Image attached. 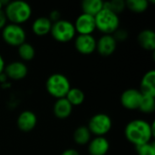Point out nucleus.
I'll use <instances>...</instances> for the list:
<instances>
[{
	"mask_svg": "<svg viewBox=\"0 0 155 155\" xmlns=\"http://www.w3.org/2000/svg\"><path fill=\"white\" fill-rule=\"evenodd\" d=\"M7 25V19L5 15L4 10L0 11V30H2L5 25Z\"/></svg>",
	"mask_w": 155,
	"mask_h": 155,
	"instance_id": "c85d7f7f",
	"label": "nucleus"
},
{
	"mask_svg": "<svg viewBox=\"0 0 155 155\" xmlns=\"http://www.w3.org/2000/svg\"><path fill=\"white\" fill-rule=\"evenodd\" d=\"M104 8L108 9L115 14H119L123 12L125 7V1L124 0H112V1H106L104 2Z\"/></svg>",
	"mask_w": 155,
	"mask_h": 155,
	"instance_id": "393cba45",
	"label": "nucleus"
},
{
	"mask_svg": "<svg viewBox=\"0 0 155 155\" xmlns=\"http://www.w3.org/2000/svg\"><path fill=\"white\" fill-rule=\"evenodd\" d=\"M154 135V124L143 119L130 121L124 128V136L135 147L152 141Z\"/></svg>",
	"mask_w": 155,
	"mask_h": 155,
	"instance_id": "f257e3e1",
	"label": "nucleus"
},
{
	"mask_svg": "<svg viewBox=\"0 0 155 155\" xmlns=\"http://www.w3.org/2000/svg\"><path fill=\"white\" fill-rule=\"evenodd\" d=\"M137 41L144 50L153 51L155 49V33L151 29L141 31L137 36Z\"/></svg>",
	"mask_w": 155,
	"mask_h": 155,
	"instance_id": "a211bd4d",
	"label": "nucleus"
},
{
	"mask_svg": "<svg viewBox=\"0 0 155 155\" xmlns=\"http://www.w3.org/2000/svg\"><path fill=\"white\" fill-rule=\"evenodd\" d=\"M135 148L137 155H155V144L152 142L136 146Z\"/></svg>",
	"mask_w": 155,
	"mask_h": 155,
	"instance_id": "a878e982",
	"label": "nucleus"
},
{
	"mask_svg": "<svg viewBox=\"0 0 155 155\" xmlns=\"http://www.w3.org/2000/svg\"><path fill=\"white\" fill-rule=\"evenodd\" d=\"M48 18L52 23H55V22L59 21L60 19H62L61 18V13L58 10H53V11H51Z\"/></svg>",
	"mask_w": 155,
	"mask_h": 155,
	"instance_id": "cd10ccee",
	"label": "nucleus"
},
{
	"mask_svg": "<svg viewBox=\"0 0 155 155\" xmlns=\"http://www.w3.org/2000/svg\"><path fill=\"white\" fill-rule=\"evenodd\" d=\"M17 53L19 57L21 58L22 62H29L35 58V47L27 42H25L21 45L17 47Z\"/></svg>",
	"mask_w": 155,
	"mask_h": 155,
	"instance_id": "4be33fe9",
	"label": "nucleus"
},
{
	"mask_svg": "<svg viewBox=\"0 0 155 155\" xmlns=\"http://www.w3.org/2000/svg\"><path fill=\"white\" fill-rule=\"evenodd\" d=\"M87 145L90 155H106L110 149V143L104 136H95Z\"/></svg>",
	"mask_w": 155,
	"mask_h": 155,
	"instance_id": "4468645a",
	"label": "nucleus"
},
{
	"mask_svg": "<svg viewBox=\"0 0 155 155\" xmlns=\"http://www.w3.org/2000/svg\"><path fill=\"white\" fill-rule=\"evenodd\" d=\"M74 141L78 145H86L92 139V134L87 126L77 127L73 134Z\"/></svg>",
	"mask_w": 155,
	"mask_h": 155,
	"instance_id": "aec40b11",
	"label": "nucleus"
},
{
	"mask_svg": "<svg viewBox=\"0 0 155 155\" xmlns=\"http://www.w3.org/2000/svg\"><path fill=\"white\" fill-rule=\"evenodd\" d=\"M4 73L8 79L14 81H19L24 79L28 74V68L26 64L22 61H13L5 64Z\"/></svg>",
	"mask_w": 155,
	"mask_h": 155,
	"instance_id": "9d476101",
	"label": "nucleus"
},
{
	"mask_svg": "<svg viewBox=\"0 0 155 155\" xmlns=\"http://www.w3.org/2000/svg\"><path fill=\"white\" fill-rule=\"evenodd\" d=\"M5 15L7 21L11 24H15L22 25L24 23L27 22L32 16V7L31 5L21 0L11 1L5 7Z\"/></svg>",
	"mask_w": 155,
	"mask_h": 155,
	"instance_id": "f03ea898",
	"label": "nucleus"
},
{
	"mask_svg": "<svg viewBox=\"0 0 155 155\" xmlns=\"http://www.w3.org/2000/svg\"><path fill=\"white\" fill-rule=\"evenodd\" d=\"M3 8H5V7H4V5H3V4H2V1L0 0V11L3 10Z\"/></svg>",
	"mask_w": 155,
	"mask_h": 155,
	"instance_id": "473e14b6",
	"label": "nucleus"
},
{
	"mask_svg": "<svg viewBox=\"0 0 155 155\" xmlns=\"http://www.w3.org/2000/svg\"><path fill=\"white\" fill-rule=\"evenodd\" d=\"M74 47L82 54H91L96 51V39L93 35H78L74 37Z\"/></svg>",
	"mask_w": 155,
	"mask_h": 155,
	"instance_id": "6e6552de",
	"label": "nucleus"
},
{
	"mask_svg": "<svg viewBox=\"0 0 155 155\" xmlns=\"http://www.w3.org/2000/svg\"><path fill=\"white\" fill-rule=\"evenodd\" d=\"M61 155H80V153H78L77 150L75 149H73V148H69V149H66L64 150Z\"/></svg>",
	"mask_w": 155,
	"mask_h": 155,
	"instance_id": "c756f323",
	"label": "nucleus"
},
{
	"mask_svg": "<svg viewBox=\"0 0 155 155\" xmlns=\"http://www.w3.org/2000/svg\"><path fill=\"white\" fill-rule=\"evenodd\" d=\"M7 79H8V78H7V76H6V75H5V74L3 72V73L0 74V82H1V83H5Z\"/></svg>",
	"mask_w": 155,
	"mask_h": 155,
	"instance_id": "2f4dec72",
	"label": "nucleus"
},
{
	"mask_svg": "<svg viewBox=\"0 0 155 155\" xmlns=\"http://www.w3.org/2000/svg\"><path fill=\"white\" fill-rule=\"evenodd\" d=\"M139 91L143 95L155 97V71L150 70L142 78Z\"/></svg>",
	"mask_w": 155,
	"mask_h": 155,
	"instance_id": "2eb2a0df",
	"label": "nucleus"
},
{
	"mask_svg": "<svg viewBox=\"0 0 155 155\" xmlns=\"http://www.w3.org/2000/svg\"><path fill=\"white\" fill-rule=\"evenodd\" d=\"M71 87L69 79L64 74L60 73L51 74L45 82L46 92L55 99L65 98Z\"/></svg>",
	"mask_w": 155,
	"mask_h": 155,
	"instance_id": "7ed1b4c3",
	"label": "nucleus"
},
{
	"mask_svg": "<svg viewBox=\"0 0 155 155\" xmlns=\"http://www.w3.org/2000/svg\"><path fill=\"white\" fill-rule=\"evenodd\" d=\"M112 127V118L104 113H99L93 115L90 118L87 125L91 134H94L95 136H104L111 131Z\"/></svg>",
	"mask_w": 155,
	"mask_h": 155,
	"instance_id": "0eeeda50",
	"label": "nucleus"
},
{
	"mask_svg": "<svg viewBox=\"0 0 155 155\" xmlns=\"http://www.w3.org/2000/svg\"><path fill=\"white\" fill-rule=\"evenodd\" d=\"M53 23L46 16H40L35 19L32 23L31 28L33 33L37 36H44L50 34Z\"/></svg>",
	"mask_w": 155,
	"mask_h": 155,
	"instance_id": "f3484780",
	"label": "nucleus"
},
{
	"mask_svg": "<svg viewBox=\"0 0 155 155\" xmlns=\"http://www.w3.org/2000/svg\"><path fill=\"white\" fill-rule=\"evenodd\" d=\"M81 8L84 14L95 16L103 8L104 1L102 0H84L81 4Z\"/></svg>",
	"mask_w": 155,
	"mask_h": 155,
	"instance_id": "6ab92c4d",
	"label": "nucleus"
},
{
	"mask_svg": "<svg viewBox=\"0 0 155 155\" xmlns=\"http://www.w3.org/2000/svg\"><path fill=\"white\" fill-rule=\"evenodd\" d=\"M74 25L75 32L78 33V35H92L96 29L94 16L84 13L77 16Z\"/></svg>",
	"mask_w": 155,
	"mask_h": 155,
	"instance_id": "9b49d317",
	"label": "nucleus"
},
{
	"mask_svg": "<svg viewBox=\"0 0 155 155\" xmlns=\"http://www.w3.org/2000/svg\"><path fill=\"white\" fill-rule=\"evenodd\" d=\"M117 42L113 35H103L96 41V51L102 56H109L114 53Z\"/></svg>",
	"mask_w": 155,
	"mask_h": 155,
	"instance_id": "ddd939ff",
	"label": "nucleus"
},
{
	"mask_svg": "<svg viewBox=\"0 0 155 155\" xmlns=\"http://www.w3.org/2000/svg\"><path fill=\"white\" fill-rule=\"evenodd\" d=\"M113 35H114V39L116 40V42H118V41H124V40H126L127 39V37H128V33H127V31L126 30H124V29H117L114 34H113Z\"/></svg>",
	"mask_w": 155,
	"mask_h": 155,
	"instance_id": "bb28decb",
	"label": "nucleus"
},
{
	"mask_svg": "<svg viewBox=\"0 0 155 155\" xmlns=\"http://www.w3.org/2000/svg\"><path fill=\"white\" fill-rule=\"evenodd\" d=\"M142 97L143 94L138 89L130 88L123 92L120 101L124 108L130 111H134L138 110Z\"/></svg>",
	"mask_w": 155,
	"mask_h": 155,
	"instance_id": "1a4fd4ad",
	"label": "nucleus"
},
{
	"mask_svg": "<svg viewBox=\"0 0 155 155\" xmlns=\"http://www.w3.org/2000/svg\"><path fill=\"white\" fill-rule=\"evenodd\" d=\"M1 35L4 42L14 47H18L26 40V33L23 26L15 24H7L2 29Z\"/></svg>",
	"mask_w": 155,
	"mask_h": 155,
	"instance_id": "423d86ee",
	"label": "nucleus"
},
{
	"mask_svg": "<svg viewBox=\"0 0 155 155\" xmlns=\"http://www.w3.org/2000/svg\"><path fill=\"white\" fill-rule=\"evenodd\" d=\"M5 60L3 58V56L0 54V74L4 72V69H5Z\"/></svg>",
	"mask_w": 155,
	"mask_h": 155,
	"instance_id": "7c9ffc66",
	"label": "nucleus"
},
{
	"mask_svg": "<svg viewBox=\"0 0 155 155\" xmlns=\"http://www.w3.org/2000/svg\"><path fill=\"white\" fill-rule=\"evenodd\" d=\"M50 34L55 41L59 43H67L74 39L76 32L74 23L69 20L60 19L59 21L53 23Z\"/></svg>",
	"mask_w": 155,
	"mask_h": 155,
	"instance_id": "39448f33",
	"label": "nucleus"
},
{
	"mask_svg": "<svg viewBox=\"0 0 155 155\" xmlns=\"http://www.w3.org/2000/svg\"><path fill=\"white\" fill-rule=\"evenodd\" d=\"M37 124L36 114L29 110L23 111L19 114L16 120L18 129L23 133H29L35 129Z\"/></svg>",
	"mask_w": 155,
	"mask_h": 155,
	"instance_id": "f8f14e48",
	"label": "nucleus"
},
{
	"mask_svg": "<svg viewBox=\"0 0 155 155\" xmlns=\"http://www.w3.org/2000/svg\"><path fill=\"white\" fill-rule=\"evenodd\" d=\"M53 112L56 118L64 120L71 115L73 112V106L66 100V98L56 99V101L54 104Z\"/></svg>",
	"mask_w": 155,
	"mask_h": 155,
	"instance_id": "dca6fc26",
	"label": "nucleus"
},
{
	"mask_svg": "<svg viewBox=\"0 0 155 155\" xmlns=\"http://www.w3.org/2000/svg\"><path fill=\"white\" fill-rule=\"evenodd\" d=\"M94 21L96 29L104 35H113L120 26L119 15L105 8L94 16Z\"/></svg>",
	"mask_w": 155,
	"mask_h": 155,
	"instance_id": "20e7f679",
	"label": "nucleus"
},
{
	"mask_svg": "<svg viewBox=\"0 0 155 155\" xmlns=\"http://www.w3.org/2000/svg\"><path fill=\"white\" fill-rule=\"evenodd\" d=\"M138 110L143 114H152L155 110V97L143 95Z\"/></svg>",
	"mask_w": 155,
	"mask_h": 155,
	"instance_id": "b1692460",
	"label": "nucleus"
},
{
	"mask_svg": "<svg viewBox=\"0 0 155 155\" xmlns=\"http://www.w3.org/2000/svg\"><path fill=\"white\" fill-rule=\"evenodd\" d=\"M65 98L72 104V106H79L84 102L85 94L83 90L77 87H71Z\"/></svg>",
	"mask_w": 155,
	"mask_h": 155,
	"instance_id": "412c9836",
	"label": "nucleus"
},
{
	"mask_svg": "<svg viewBox=\"0 0 155 155\" xmlns=\"http://www.w3.org/2000/svg\"><path fill=\"white\" fill-rule=\"evenodd\" d=\"M125 7L134 13H143L149 7V1L147 0H127L125 1Z\"/></svg>",
	"mask_w": 155,
	"mask_h": 155,
	"instance_id": "5701e85b",
	"label": "nucleus"
}]
</instances>
